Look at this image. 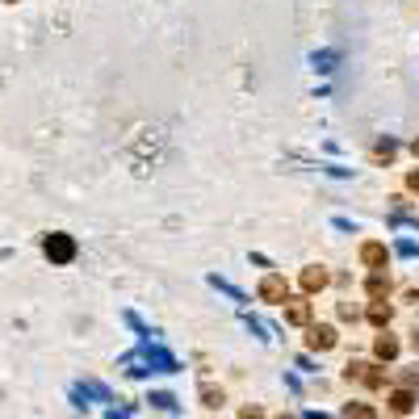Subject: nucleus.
<instances>
[{
  "label": "nucleus",
  "mask_w": 419,
  "mask_h": 419,
  "mask_svg": "<svg viewBox=\"0 0 419 419\" xmlns=\"http://www.w3.org/2000/svg\"><path fill=\"white\" fill-rule=\"evenodd\" d=\"M46 256H50L55 264H67V260L76 256V243H71L67 235H50V239H46Z\"/></svg>",
  "instance_id": "1"
},
{
  "label": "nucleus",
  "mask_w": 419,
  "mask_h": 419,
  "mask_svg": "<svg viewBox=\"0 0 419 419\" xmlns=\"http://www.w3.org/2000/svg\"><path fill=\"white\" fill-rule=\"evenodd\" d=\"M306 344L315 348V353H327V348H336V327H311V336H306Z\"/></svg>",
  "instance_id": "2"
},
{
  "label": "nucleus",
  "mask_w": 419,
  "mask_h": 419,
  "mask_svg": "<svg viewBox=\"0 0 419 419\" xmlns=\"http://www.w3.org/2000/svg\"><path fill=\"white\" fill-rule=\"evenodd\" d=\"M260 298H264V302H285V277H277V273L264 277V281H260Z\"/></svg>",
  "instance_id": "3"
},
{
  "label": "nucleus",
  "mask_w": 419,
  "mask_h": 419,
  "mask_svg": "<svg viewBox=\"0 0 419 419\" xmlns=\"http://www.w3.org/2000/svg\"><path fill=\"white\" fill-rule=\"evenodd\" d=\"M365 290H369V298H374V302H382V298L390 294V277H386V273L378 269V273H374V277L365 281Z\"/></svg>",
  "instance_id": "4"
},
{
  "label": "nucleus",
  "mask_w": 419,
  "mask_h": 419,
  "mask_svg": "<svg viewBox=\"0 0 419 419\" xmlns=\"http://www.w3.org/2000/svg\"><path fill=\"white\" fill-rule=\"evenodd\" d=\"M361 260H365L369 269H382V264H386V248H382V243H365V248H361Z\"/></svg>",
  "instance_id": "5"
},
{
  "label": "nucleus",
  "mask_w": 419,
  "mask_h": 419,
  "mask_svg": "<svg viewBox=\"0 0 419 419\" xmlns=\"http://www.w3.org/2000/svg\"><path fill=\"white\" fill-rule=\"evenodd\" d=\"M285 319H290V323H311V302L294 298V302L285 306Z\"/></svg>",
  "instance_id": "6"
},
{
  "label": "nucleus",
  "mask_w": 419,
  "mask_h": 419,
  "mask_svg": "<svg viewBox=\"0 0 419 419\" xmlns=\"http://www.w3.org/2000/svg\"><path fill=\"white\" fill-rule=\"evenodd\" d=\"M374 353H378L382 361H395V357H399V340H395V336H378V344H374Z\"/></svg>",
  "instance_id": "7"
},
{
  "label": "nucleus",
  "mask_w": 419,
  "mask_h": 419,
  "mask_svg": "<svg viewBox=\"0 0 419 419\" xmlns=\"http://www.w3.org/2000/svg\"><path fill=\"white\" fill-rule=\"evenodd\" d=\"M323 285H327V273H323V269H306V273H302V290L315 294V290H323Z\"/></svg>",
  "instance_id": "8"
},
{
  "label": "nucleus",
  "mask_w": 419,
  "mask_h": 419,
  "mask_svg": "<svg viewBox=\"0 0 419 419\" xmlns=\"http://www.w3.org/2000/svg\"><path fill=\"white\" fill-rule=\"evenodd\" d=\"M369 323L386 327V323H390V306H386V302H374V306H369Z\"/></svg>",
  "instance_id": "9"
},
{
  "label": "nucleus",
  "mask_w": 419,
  "mask_h": 419,
  "mask_svg": "<svg viewBox=\"0 0 419 419\" xmlns=\"http://www.w3.org/2000/svg\"><path fill=\"white\" fill-rule=\"evenodd\" d=\"M390 403H395V411H399V416H407V411L416 407V395H411V390H399V395H395Z\"/></svg>",
  "instance_id": "10"
},
{
  "label": "nucleus",
  "mask_w": 419,
  "mask_h": 419,
  "mask_svg": "<svg viewBox=\"0 0 419 419\" xmlns=\"http://www.w3.org/2000/svg\"><path fill=\"white\" fill-rule=\"evenodd\" d=\"M344 419H374V411H369L365 403H353V407L344 411Z\"/></svg>",
  "instance_id": "11"
},
{
  "label": "nucleus",
  "mask_w": 419,
  "mask_h": 419,
  "mask_svg": "<svg viewBox=\"0 0 419 419\" xmlns=\"http://www.w3.org/2000/svg\"><path fill=\"white\" fill-rule=\"evenodd\" d=\"M201 399H206V407H222V390H201Z\"/></svg>",
  "instance_id": "12"
},
{
  "label": "nucleus",
  "mask_w": 419,
  "mask_h": 419,
  "mask_svg": "<svg viewBox=\"0 0 419 419\" xmlns=\"http://www.w3.org/2000/svg\"><path fill=\"white\" fill-rule=\"evenodd\" d=\"M407 189H411V193H419V168L411 172V176H407Z\"/></svg>",
  "instance_id": "13"
},
{
  "label": "nucleus",
  "mask_w": 419,
  "mask_h": 419,
  "mask_svg": "<svg viewBox=\"0 0 419 419\" xmlns=\"http://www.w3.org/2000/svg\"><path fill=\"white\" fill-rule=\"evenodd\" d=\"M239 419H264V416H260L256 407H248V411H239Z\"/></svg>",
  "instance_id": "14"
},
{
  "label": "nucleus",
  "mask_w": 419,
  "mask_h": 419,
  "mask_svg": "<svg viewBox=\"0 0 419 419\" xmlns=\"http://www.w3.org/2000/svg\"><path fill=\"white\" fill-rule=\"evenodd\" d=\"M411 151H416V155H419V139H416V143H411Z\"/></svg>",
  "instance_id": "15"
},
{
  "label": "nucleus",
  "mask_w": 419,
  "mask_h": 419,
  "mask_svg": "<svg viewBox=\"0 0 419 419\" xmlns=\"http://www.w3.org/2000/svg\"><path fill=\"white\" fill-rule=\"evenodd\" d=\"M416 353H419V332H416Z\"/></svg>",
  "instance_id": "16"
}]
</instances>
